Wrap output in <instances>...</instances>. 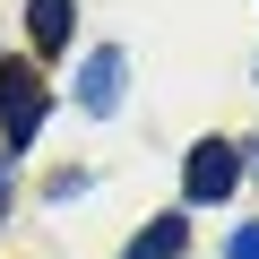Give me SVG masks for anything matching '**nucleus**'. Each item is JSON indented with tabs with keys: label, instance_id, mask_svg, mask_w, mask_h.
I'll return each mask as SVG.
<instances>
[{
	"label": "nucleus",
	"instance_id": "obj_7",
	"mask_svg": "<svg viewBox=\"0 0 259 259\" xmlns=\"http://www.w3.org/2000/svg\"><path fill=\"white\" fill-rule=\"evenodd\" d=\"M0 216H9V164H0Z\"/></svg>",
	"mask_w": 259,
	"mask_h": 259
},
{
	"label": "nucleus",
	"instance_id": "obj_5",
	"mask_svg": "<svg viewBox=\"0 0 259 259\" xmlns=\"http://www.w3.org/2000/svg\"><path fill=\"white\" fill-rule=\"evenodd\" d=\"M26 26H35V44H44V52H61V44H69V26H78V0H35Z\"/></svg>",
	"mask_w": 259,
	"mask_h": 259
},
{
	"label": "nucleus",
	"instance_id": "obj_4",
	"mask_svg": "<svg viewBox=\"0 0 259 259\" xmlns=\"http://www.w3.org/2000/svg\"><path fill=\"white\" fill-rule=\"evenodd\" d=\"M182 250H190V225H182V216H156V225L130 242L121 259H182Z\"/></svg>",
	"mask_w": 259,
	"mask_h": 259
},
{
	"label": "nucleus",
	"instance_id": "obj_8",
	"mask_svg": "<svg viewBox=\"0 0 259 259\" xmlns=\"http://www.w3.org/2000/svg\"><path fill=\"white\" fill-rule=\"evenodd\" d=\"M250 156H259V147H250ZM250 173H259V164H250Z\"/></svg>",
	"mask_w": 259,
	"mask_h": 259
},
{
	"label": "nucleus",
	"instance_id": "obj_2",
	"mask_svg": "<svg viewBox=\"0 0 259 259\" xmlns=\"http://www.w3.org/2000/svg\"><path fill=\"white\" fill-rule=\"evenodd\" d=\"M233 182H242L233 147H225V139H199V147H190V164H182V190H190V199H225Z\"/></svg>",
	"mask_w": 259,
	"mask_h": 259
},
{
	"label": "nucleus",
	"instance_id": "obj_3",
	"mask_svg": "<svg viewBox=\"0 0 259 259\" xmlns=\"http://www.w3.org/2000/svg\"><path fill=\"white\" fill-rule=\"evenodd\" d=\"M78 104H87V112H112V104H121V52H87V69H78Z\"/></svg>",
	"mask_w": 259,
	"mask_h": 259
},
{
	"label": "nucleus",
	"instance_id": "obj_6",
	"mask_svg": "<svg viewBox=\"0 0 259 259\" xmlns=\"http://www.w3.org/2000/svg\"><path fill=\"white\" fill-rule=\"evenodd\" d=\"M225 259H259V225H242V233H233V250H225Z\"/></svg>",
	"mask_w": 259,
	"mask_h": 259
},
{
	"label": "nucleus",
	"instance_id": "obj_1",
	"mask_svg": "<svg viewBox=\"0 0 259 259\" xmlns=\"http://www.w3.org/2000/svg\"><path fill=\"white\" fill-rule=\"evenodd\" d=\"M0 130H9V147H26L44 130V78L26 61H0Z\"/></svg>",
	"mask_w": 259,
	"mask_h": 259
}]
</instances>
